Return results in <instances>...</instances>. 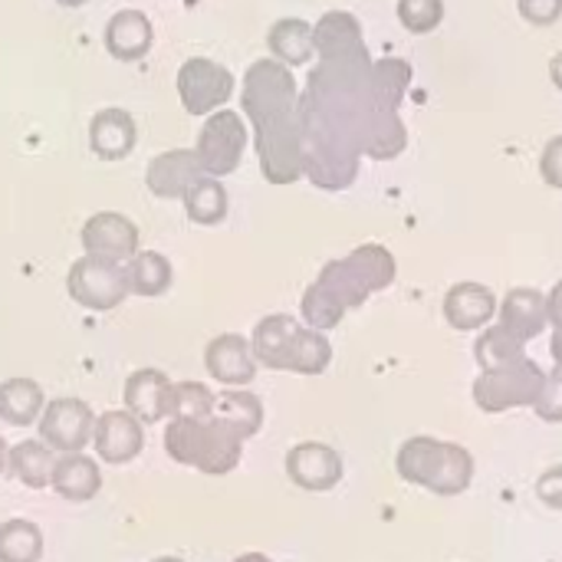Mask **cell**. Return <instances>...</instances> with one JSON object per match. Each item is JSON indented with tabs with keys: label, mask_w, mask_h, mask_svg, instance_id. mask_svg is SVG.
Wrapping results in <instances>:
<instances>
[{
	"label": "cell",
	"mask_w": 562,
	"mask_h": 562,
	"mask_svg": "<svg viewBox=\"0 0 562 562\" xmlns=\"http://www.w3.org/2000/svg\"><path fill=\"white\" fill-rule=\"evenodd\" d=\"M316 56L300 95L303 175L323 191H342L359 175L366 155L375 92L372 56L359 20L349 10H329L313 26Z\"/></svg>",
	"instance_id": "6da1fadb"
},
{
	"label": "cell",
	"mask_w": 562,
	"mask_h": 562,
	"mask_svg": "<svg viewBox=\"0 0 562 562\" xmlns=\"http://www.w3.org/2000/svg\"><path fill=\"white\" fill-rule=\"evenodd\" d=\"M240 105L257 132L260 171L270 184H293L303 178L300 145V89L290 66L273 56L257 59L244 72Z\"/></svg>",
	"instance_id": "7a4b0ae2"
},
{
	"label": "cell",
	"mask_w": 562,
	"mask_h": 562,
	"mask_svg": "<svg viewBox=\"0 0 562 562\" xmlns=\"http://www.w3.org/2000/svg\"><path fill=\"white\" fill-rule=\"evenodd\" d=\"M395 277V260L385 247L366 244L346 260L329 263L319 280L303 296V316L313 329H329L349 306H359L372 290L389 286Z\"/></svg>",
	"instance_id": "3957f363"
},
{
	"label": "cell",
	"mask_w": 562,
	"mask_h": 562,
	"mask_svg": "<svg viewBox=\"0 0 562 562\" xmlns=\"http://www.w3.org/2000/svg\"><path fill=\"white\" fill-rule=\"evenodd\" d=\"M165 451L188 468H198L201 474H231L240 464L244 454V435L224 422L217 412L207 418H171L165 428Z\"/></svg>",
	"instance_id": "277c9868"
},
{
	"label": "cell",
	"mask_w": 562,
	"mask_h": 562,
	"mask_svg": "<svg viewBox=\"0 0 562 562\" xmlns=\"http://www.w3.org/2000/svg\"><path fill=\"white\" fill-rule=\"evenodd\" d=\"M412 86V66L402 56H382L372 63V92L375 115L366 142V155L375 161L398 158L408 145V128L402 122V102Z\"/></svg>",
	"instance_id": "5b68a950"
},
{
	"label": "cell",
	"mask_w": 562,
	"mask_h": 562,
	"mask_svg": "<svg viewBox=\"0 0 562 562\" xmlns=\"http://www.w3.org/2000/svg\"><path fill=\"white\" fill-rule=\"evenodd\" d=\"M250 349H254V359L267 369H290V372H306V375L323 372L333 356L319 329L296 326V319L280 316V313L257 323Z\"/></svg>",
	"instance_id": "8992f818"
},
{
	"label": "cell",
	"mask_w": 562,
	"mask_h": 562,
	"mask_svg": "<svg viewBox=\"0 0 562 562\" xmlns=\"http://www.w3.org/2000/svg\"><path fill=\"white\" fill-rule=\"evenodd\" d=\"M247 122L240 112L234 109H217L204 119L201 132H198V145L194 155L201 161V171L207 178H224L234 175L244 161V148H247Z\"/></svg>",
	"instance_id": "52a82bcc"
},
{
	"label": "cell",
	"mask_w": 562,
	"mask_h": 562,
	"mask_svg": "<svg viewBox=\"0 0 562 562\" xmlns=\"http://www.w3.org/2000/svg\"><path fill=\"white\" fill-rule=\"evenodd\" d=\"M66 290L79 306H86L92 313H109L128 300L125 263L82 254L66 273Z\"/></svg>",
	"instance_id": "ba28073f"
},
{
	"label": "cell",
	"mask_w": 562,
	"mask_h": 562,
	"mask_svg": "<svg viewBox=\"0 0 562 562\" xmlns=\"http://www.w3.org/2000/svg\"><path fill=\"white\" fill-rule=\"evenodd\" d=\"M237 89V79L227 66L207 56H191L178 69V95L188 115L207 119L217 109H227L231 95Z\"/></svg>",
	"instance_id": "9c48e42d"
},
{
	"label": "cell",
	"mask_w": 562,
	"mask_h": 562,
	"mask_svg": "<svg viewBox=\"0 0 562 562\" xmlns=\"http://www.w3.org/2000/svg\"><path fill=\"white\" fill-rule=\"evenodd\" d=\"M95 415L82 398H56L46 402L40 415V441L56 454H82L92 441Z\"/></svg>",
	"instance_id": "30bf717a"
},
{
	"label": "cell",
	"mask_w": 562,
	"mask_h": 562,
	"mask_svg": "<svg viewBox=\"0 0 562 562\" xmlns=\"http://www.w3.org/2000/svg\"><path fill=\"white\" fill-rule=\"evenodd\" d=\"M82 254L128 263L138 254V227L119 211H99L82 224Z\"/></svg>",
	"instance_id": "8fae6325"
},
{
	"label": "cell",
	"mask_w": 562,
	"mask_h": 562,
	"mask_svg": "<svg viewBox=\"0 0 562 562\" xmlns=\"http://www.w3.org/2000/svg\"><path fill=\"white\" fill-rule=\"evenodd\" d=\"M92 445H95V454L119 468V464H128L142 454L145 448V431H142V422L125 412V408H115V412H105L95 418V431H92Z\"/></svg>",
	"instance_id": "7c38bea8"
},
{
	"label": "cell",
	"mask_w": 562,
	"mask_h": 562,
	"mask_svg": "<svg viewBox=\"0 0 562 562\" xmlns=\"http://www.w3.org/2000/svg\"><path fill=\"white\" fill-rule=\"evenodd\" d=\"M198 178H204V171L194 148H168L145 168V184L161 201H181Z\"/></svg>",
	"instance_id": "4fadbf2b"
},
{
	"label": "cell",
	"mask_w": 562,
	"mask_h": 562,
	"mask_svg": "<svg viewBox=\"0 0 562 562\" xmlns=\"http://www.w3.org/2000/svg\"><path fill=\"white\" fill-rule=\"evenodd\" d=\"M204 369L224 389H244L257 375V359H254V349H250V342L244 336L224 333V336H217V339L207 342V349H204Z\"/></svg>",
	"instance_id": "5bb4252c"
},
{
	"label": "cell",
	"mask_w": 562,
	"mask_h": 562,
	"mask_svg": "<svg viewBox=\"0 0 562 562\" xmlns=\"http://www.w3.org/2000/svg\"><path fill=\"white\" fill-rule=\"evenodd\" d=\"M286 474L303 491H329L342 477V461L333 448L306 441L286 454Z\"/></svg>",
	"instance_id": "9a60e30c"
},
{
	"label": "cell",
	"mask_w": 562,
	"mask_h": 562,
	"mask_svg": "<svg viewBox=\"0 0 562 562\" xmlns=\"http://www.w3.org/2000/svg\"><path fill=\"white\" fill-rule=\"evenodd\" d=\"M138 145V125L125 109H102L89 122V148L102 161H122Z\"/></svg>",
	"instance_id": "2e32d148"
},
{
	"label": "cell",
	"mask_w": 562,
	"mask_h": 562,
	"mask_svg": "<svg viewBox=\"0 0 562 562\" xmlns=\"http://www.w3.org/2000/svg\"><path fill=\"white\" fill-rule=\"evenodd\" d=\"M105 49L122 59V63H135L142 56H148L151 43H155V26L142 10H119L112 13V20L105 23L102 33Z\"/></svg>",
	"instance_id": "e0dca14e"
},
{
	"label": "cell",
	"mask_w": 562,
	"mask_h": 562,
	"mask_svg": "<svg viewBox=\"0 0 562 562\" xmlns=\"http://www.w3.org/2000/svg\"><path fill=\"white\" fill-rule=\"evenodd\" d=\"M171 379L158 369H138L125 379V412H132L142 425L165 422V398H168Z\"/></svg>",
	"instance_id": "ac0fdd59"
},
{
	"label": "cell",
	"mask_w": 562,
	"mask_h": 562,
	"mask_svg": "<svg viewBox=\"0 0 562 562\" xmlns=\"http://www.w3.org/2000/svg\"><path fill=\"white\" fill-rule=\"evenodd\" d=\"M49 487L69 501V504H86L92 497H99L102 491V471H99V461L86 458V454H63L56 461V471H53V481Z\"/></svg>",
	"instance_id": "d6986e66"
},
{
	"label": "cell",
	"mask_w": 562,
	"mask_h": 562,
	"mask_svg": "<svg viewBox=\"0 0 562 562\" xmlns=\"http://www.w3.org/2000/svg\"><path fill=\"white\" fill-rule=\"evenodd\" d=\"M267 49L277 63L283 66H306L316 56V36H313V23L300 20V16H283L270 26L267 33Z\"/></svg>",
	"instance_id": "ffe728a7"
},
{
	"label": "cell",
	"mask_w": 562,
	"mask_h": 562,
	"mask_svg": "<svg viewBox=\"0 0 562 562\" xmlns=\"http://www.w3.org/2000/svg\"><path fill=\"white\" fill-rule=\"evenodd\" d=\"M46 408V395L40 389V382L33 379H7L0 382V418L13 428H26L33 422H40Z\"/></svg>",
	"instance_id": "44dd1931"
},
{
	"label": "cell",
	"mask_w": 562,
	"mask_h": 562,
	"mask_svg": "<svg viewBox=\"0 0 562 562\" xmlns=\"http://www.w3.org/2000/svg\"><path fill=\"white\" fill-rule=\"evenodd\" d=\"M56 461H59L56 451H49L43 441H20V445L10 448V464H7V471H10L20 484H26V487H33V491H43V487H49V481H53Z\"/></svg>",
	"instance_id": "7402d4cb"
},
{
	"label": "cell",
	"mask_w": 562,
	"mask_h": 562,
	"mask_svg": "<svg viewBox=\"0 0 562 562\" xmlns=\"http://www.w3.org/2000/svg\"><path fill=\"white\" fill-rule=\"evenodd\" d=\"M125 277H128V293L135 296H161L168 293L175 270L171 260L158 250H138L128 263H125Z\"/></svg>",
	"instance_id": "603a6c76"
},
{
	"label": "cell",
	"mask_w": 562,
	"mask_h": 562,
	"mask_svg": "<svg viewBox=\"0 0 562 562\" xmlns=\"http://www.w3.org/2000/svg\"><path fill=\"white\" fill-rule=\"evenodd\" d=\"M445 313L458 329H477L494 313V293L487 286H477V283H461L448 293Z\"/></svg>",
	"instance_id": "cb8c5ba5"
},
{
	"label": "cell",
	"mask_w": 562,
	"mask_h": 562,
	"mask_svg": "<svg viewBox=\"0 0 562 562\" xmlns=\"http://www.w3.org/2000/svg\"><path fill=\"white\" fill-rule=\"evenodd\" d=\"M181 201H184L188 221H194V224H201V227L221 224V221L227 217V207H231L224 184H221L217 178H207V175L198 178V181L191 184V191H188Z\"/></svg>",
	"instance_id": "d4e9b609"
},
{
	"label": "cell",
	"mask_w": 562,
	"mask_h": 562,
	"mask_svg": "<svg viewBox=\"0 0 562 562\" xmlns=\"http://www.w3.org/2000/svg\"><path fill=\"white\" fill-rule=\"evenodd\" d=\"M214 392L201 382H171L168 398H165V418H207L214 415Z\"/></svg>",
	"instance_id": "484cf974"
},
{
	"label": "cell",
	"mask_w": 562,
	"mask_h": 562,
	"mask_svg": "<svg viewBox=\"0 0 562 562\" xmlns=\"http://www.w3.org/2000/svg\"><path fill=\"white\" fill-rule=\"evenodd\" d=\"M214 412H217L224 422H231V425L244 435V441L254 438V435L260 431V425H263V405H260V398L250 395V392H234V389L221 392V395L214 398Z\"/></svg>",
	"instance_id": "4316f807"
},
{
	"label": "cell",
	"mask_w": 562,
	"mask_h": 562,
	"mask_svg": "<svg viewBox=\"0 0 562 562\" xmlns=\"http://www.w3.org/2000/svg\"><path fill=\"white\" fill-rule=\"evenodd\" d=\"M43 533L30 520L0 524V562H40Z\"/></svg>",
	"instance_id": "83f0119b"
},
{
	"label": "cell",
	"mask_w": 562,
	"mask_h": 562,
	"mask_svg": "<svg viewBox=\"0 0 562 562\" xmlns=\"http://www.w3.org/2000/svg\"><path fill=\"white\" fill-rule=\"evenodd\" d=\"M398 20L408 33H435L445 20V0H398Z\"/></svg>",
	"instance_id": "f1b7e54d"
},
{
	"label": "cell",
	"mask_w": 562,
	"mask_h": 562,
	"mask_svg": "<svg viewBox=\"0 0 562 562\" xmlns=\"http://www.w3.org/2000/svg\"><path fill=\"white\" fill-rule=\"evenodd\" d=\"M517 10L533 26H553L562 16V0H517Z\"/></svg>",
	"instance_id": "f546056e"
},
{
	"label": "cell",
	"mask_w": 562,
	"mask_h": 562,
	"mask_svg": "<svg viewBox=\"0 0 562 562\" xmlns=\"http://www.w3.org/2000/svg\"><path fill=\"white\" fill-rule=\"evenodd\" d=\"M540 175L550 188H562V135L547 142L540 155Z\"/></svg>",
	"instance_id": "4dcf8cb0"
},
{
	"label": "cell",
	"mask_w": 562,
	"mask_h": 562,
	"mask_svg": "<svg viewBox=\"0 0 562 562\" xmlns=\"http://www.w3.org/2000/svg\"><path fill=\"white\" fill-rule=\"evenodd\" d=\"M550 316L562 326V283L553 290V296H550Z\"/></svg>",
	"instance_id": "1f68e13d"
},
{
	"label": "cell",
	"mask_w": 562,
	"mask_h": 562,
	"mask_svg": "<svg viewBox=\"0 0 562 562\" xmlns=\"http://www.w3.org/2000/svg\"><path fill=\"white\" fill-rule=\"evenodd\" d=\"M550 79H553V86L562 92V53H557V56L550 59Z\"/></svg>",
	"instance_id": "d6a6232c"
},
{
	"label": "cell",
	"mask_w": 562,
	"mask_h": 562,
	"mask_svg": "<svg viewBox=\"0 0 562 562\" xmlns=\"http://www.w3.org/2000/svg\"><path fill=\"white\" fill-rule=\"evenodd\" d=\"M7 464H10V448H7V441L0 438V474L7 471Z\"/></svg>",
	"instance_id": "836d02e7"
},
{
	"label": "cell",
	"mask_w": 562,
	"mask_h": 562,
	"mask_svg": "<svg viewBox=\"0 0 562 562\" xmlns=\"http://www.w3.org/2000/svg\"><path fill=\"white\" fill-rule=\"evenodd\" d=\"M59 7H69V10H76V7H86L89 0H56Z\"/></svg>",
	"instance_id": "e575fe53"
},
{
	"label": "cell",
	"mask_w": 562,
	"mask_h": 562,
	"mask_svg": "<svg viewBox=\"0 0 562 562\" xmlns=\"http://www.w3.org/2000/svg\"><path fill=\"white\" fill-rule=\"evenodd\" d=\"M151 562H181V560H175V557H161V560H151Z\"/></svg>",
	"instance_id": "d590c367"
},
{
	"label": "cell",
	"mask_w": 562,
	"mask_h": 562,
	"mask_svg": "<svg viewBox=\"0 0 562 562\" xmlns=\"http://www.w3.org/2000/svg\"><path fill=\"white\" fill-rule=\"evenodd\" d=\"M237 562H267V560H260V557H247V560H237Z\"/></svg>",
	"instance_id": "8d00e7d4"
}]
</instances>
